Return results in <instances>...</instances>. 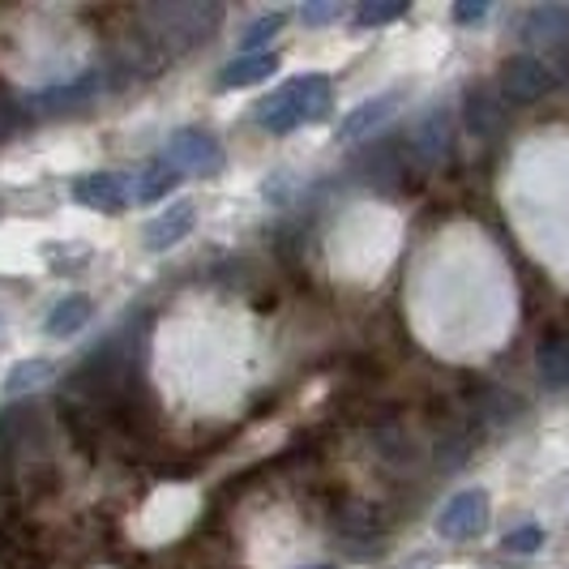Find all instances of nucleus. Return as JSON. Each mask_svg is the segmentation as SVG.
<instances>
[{
    "label": "nucleus",
    "mask_w": 569,
    "mask_h": 569,
    "mask_svg": "<svg viewBox=\"0 0 569 569\" xmlns=\"http://www.w3.org/2000/svg\"><path fill=\"white\" fill-rule=\"evenodd\" d=\"M522 39H527V43H548V48L569 43V9H557V4L531 9V13L522 18Z\"/></svg>",
    "instance_id": "obj_11"
},
{
    "label": "nucleus",
    "mask_w": 569,
    "mask_h": 569,
    "mask_svg": "<svg viewBox=\"0 0 569 569\" xmlns=\"http://www.w3.org/2000/svg\"><path fill=\"white\" fill-rule=\"evenodd\" d=\"M536 548H543V531H540V527H518V531H510V536H506V552H518V557H527V552H536Z\"/></svg>",
    "instance_id": "obj_19"
},
{
    "label": "nucleus",
    "mask_w": 569,
    "mask_h": 569,
    "mask_svg": "<svg viewBox=\"0 0 569 569\" xmlns=\"http://www.w3.org/2000/svg\"><path fill=\"white\" fill-rule=\"evenodd\" d=\"M407 13V0H365L356 9V27H386V22H399Z\"/></svg>",
    "instance_id": "obj_17"
},
{
    "label": "nucleus",
    "mask_w": 569,
    "mask_h": 569,
    "mask_svg": "<svg viewBox=\"0 0 569 569\" xmlns=\"http://www.w3.org/2000/svg\"><path fill=\"white\" fill-rule=\"evenodd\" d=\"M283 22H287V13H279V9H274V13H266V18H257L253 27L240 34V48H244V57H257V48H261V43H270V39L283 30Z\"/></svg>",
    "instance_id": "obj_18"
},
{
    "label": "nucleus",
    "mask_w": 569,
    "mask_h": 569,
    "mask_svg": "<svg viewBox=\"0 0 569 569\" xmlns=\"http://www.w3.org/2000/svg\"><path fill=\"white\" fill-rule=\"evenodd\" d=\"M467 129L476 133V138H485V142H492V138H501V129H506V103H497L492 99V90H485V86H476L471 94H467Z\"/></svg>",
    "instance_id": "obj_10"
},
{
    "label": "nucleus",
    "mask_w": 569,
    "mask_h": 569,
    "mask_svg": "<svg viewBox=\"0 0 569 569\" xmlns=\"http://www.w3.org/2000/svg\"><path fill=\"white\" fill-rule=\"evenodd\" d=\"M48 377H52V360H22L4 377V395H22L30 386H43Z\"/></svg>",
    "instance_id": "obj_16"
},
{
    "label": "nucleus",
    "mask_w": 569,
    "mask_h": 569,
    "mask_svg": "<svg viewBox=\"0 0 569 569\" xmlns=\"http://www.w3.org/2000/svg\"><path fill=\"white\" fill-rule=\"evenodd\" d=\"M219 22H223L219 4H154L146 13V27L168 52H184L201 39H210V30Z\"/></svg>",
    "instance_id": "obj_2"
},
{
    "label": "nucleus",
    "mask_w": 569,
    "mask_h": 569,
    "mask_svg": "<svg viewBox=\"0 0 569 569\" xmlns=\"http://www.w3.org/2000/svg\"><path fill=\"white\" fill-rule=\"evenodd\" d=\"M488 527V492L485 488H467V492H458L450 497L441 513H437V531L446 536V540H476V536H485Z\"/></svg>",
    "instance_id": "obj_5"
},
{
    "label": "nucleus",
    "mask_w": 569,
    "mask_h": 569,
    "mask_svg": "<svg viewBox=\"0 0 569 569\" xmlns=\"http://www.w3.org/2000/svg\"><path fill=\"white\" fill-rule=\"evenodd\" d=\"M339 18H342L339 0H330V4H309V9H305V22H309V27H321V22H339Z\"/></svg>",
    "instance_id": "obj_20"
},
{
    "label": "nucleus",
    "mask_w": 569,
    "mask_h": 569,
    "mask_svg": "<svg viewBox=\"0 0 569 569\" xmlns=\"http://www.w3.org/2000/svg\"><path fill=\"white\" fill-rule=\"evenodd\" d=\"M399 112V90H390V94H377L369 103H360L356 112L342 120L339 138L342 142H356V138H372V129H381L390 116Z\"/></svg>",
    "instance_id": "obj_9"
},
{
    "label": "nucleus",
    "mask_w": 569,
    "mask_h": 569,
    "mask_svg": "<svg viewBox=\"0 0 569 569\" xmlns=\"http://www.w3.org/2000/svg\"><path fill=\"white\" fill-rule=\"evenodd\" d=\"M330 103H335L330 82L321 73H305V78H291L270 99L257 103V124L270 129V133H291L300 124H317L330 112Z\"/></svg>",
    "instance_id": "obj_1"
},
{
    "label": "nucleus",
    "mask_w": 569,
    "mask_h": 569,
    "mask_svg": "<svg viewBox=\"0 0 569 569\" xmlns=\"http://www.w3.org/2000/svg\"><path fill=\"white\" fill-rule=\"evenodd\" d=\"M180 184V171L171 168L168 159H154V163H146L138 171V189H133V198L138 201H163Z\"/></svg>",
    "instance_id": "obj_14"
},
{
    "label": "nucleus",
    "mask_w": 569,
    "mask_h": 569,
    "mask_svg": "<svg viewBox=\"0 0 569 569\" xmlns=\"http://www.w3.org/2000/svg\"><path fill=\"white\" fill-rule=\"evenodd\" d=\"M13 129H18V103H13V99L0 90V142H4Z\"/></svg>",
    "instance_id": "obj_21"
},
{
    "label": "nucleus",
    "mask_w": 569,
    "mask_h": 569,
    "mask_svg": "<svg viewBox=\"0 0 569 569\" xmlns=\"http://www.w3.org/2000/svg\"><path fill=\"white\" fill-rule=\"evenodd\" d=\"M90 313H94V305H90V296H64L57 309L48 313V335L52 339H69V335H78L86 321H90Z\"/></svg>",
    "instance_id": "obj_13"
},
{
    "label": "nucleus",
    "mask_w": 569,
    "mask_h": 569,
    "mask_svg": "<svg viewBox=\"0 0 569 569\" xmlns=\"http://www.w3.org/2000/svg\"><path fill=\"white\" fill-rule=\"evenodd\" d=\"M536 365H540V377L548 386H569V335H557V339L543 342Z\"/></svg>",
    "instance_id": "obj_15"
},
{
    "label": "nucleus",
    "mask_w": 569,
    "mask_h": 569,
    "mask_svg": "<svg viewBox=\"0 0 569 569\" xmlns=\"http://www.w3.org/2000/svg\"><path fill=\"white\" fill-rule=\"evenodd\" d=\"M159 159H168L180 176H184V171H193V176H214V171H223V163H228L223 146L214 142L210 133H201V129H180V133H171Z\"/></svg>",
    "instance_id": "obj_4"
},
{
    "label": "nucleus",
    "mask_w": 569,
    "mask_h": 569,
    "mask_svg": "<svg viewBox=\"0 0 569 569\" xmlns=\"http://www.w3.org/2000/svg\"><path fill=\"white\" fill-rule=\"evenodd\" d=\"M279 69V57L274 52H257V57H236L219 73V86L223 90H244V86H257V82H266L270 73Z\"/></svg>",
    "instance_id": "obj_12"
},
{
    "label": "nucleus",
    "mask_w": 569,
    "mask_h": 569,
    "mask_svg": "<svg viewBox=\"0 0 569 569\" xmlns=\"http://www.w3.org/2000/svg\"><path fill=\"white\" fill-rule=\"evenodd\" d=\"M73 198L86 210H103V214H120L129 206V180L116 171H86L73 180Z\"/></svg>",
    "instance_id": "obj_6"
},
{
    "label": "nucleus",
    "mask_w": 569,
    "mask_h": 569,
    "mask_svg": "<svg viewBox=\"0 0 569 569\" xmlns=\"http://www.w3.org/2000/svg\"><path fill=\"white\" fill-rule=\"evenodd\" d=\"M317 569H335V566H317Z\"/></svg>",
    "instance_id": "obj_23"
},
{
    "label": "nucleus",
    "mask_w": 569,
    "mask_h": 569,
    "mask_svg": "<svg viewBox=\"0 0 569 569\" xmlns=\"http://www.w3.org/2000/svg\"><path fill=\"white\" fill-rule=\"evenodd\" d=\"M552 86H557V73H552V64H543L540 57H510L501 64V73H497L501 99H506V103H518V108L543 99Z\"/></svg>",
    "instance_id": "obj_3"
},
{
    "label": "nucleus",
    "mask_w": 569,
    "mask_h": 569,
    "mask_svg": "<svg viewBox=\"0 0 569 569\" xmlns=\"http://www.w3.org/2000/svg\"><path fill=\"white\" fill-rule=\"evenodd\" d=\"M198 223V206L184 198V201H171L163 214H154L150 223H146V244L154 249V253H163V249H176L189 231Z\"/></svg>",
    "instance_id": "obj_7"
},
{
    "label": "nucleus",
    "mask_w": 569,
    "mask_h": 569,
    "mask_svg": "<svg viewBox=\"0 0 569 569\" xmlns=\"http://www.w3.org/2000/svg\"><path fill=\"white\" fill-rule=\"evenodd\" d=\"M450 112L446 108H432L425 112V120L416 124V133H411V150L425 159V163H441L446 154H450Z\"/></svg>",
    "instance_id": "obj_8"
},
{
    "label": "nucleus",
    "mask_w": 569,
    "mask_h": 569,
    "mask_svg": "<svg viewBox=\"0 0 569 569\" xmlns=\"http://www.w3.org/2000/svg\"><path fill=\"white\" fill-rule=\"evenodd\" d=\"M485 13H488V4H485V0H467V4H458V9H455V18H458V22H480Z\"/></svg>",
    "instance_id": "obj_22"
}]
</instances>
